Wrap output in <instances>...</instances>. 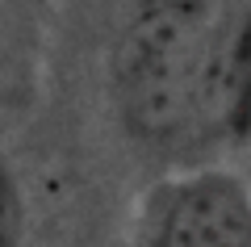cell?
Returning <instances> with one entry per match:
<instances>
[{"label":"cell","mask_w":251,"mask_h":247,"mask_svg":"<svg viewBox=\"0 0 251 247\" xmlns=\"http://www.w3.org/2000/svg\"><path fill=\"white\" fill-rule=\"evenodd\" d=\"M0 247H25V197L4 142H0Z\"/></svg>","instance_id":"3957f363"},{"label":"cell","mask_w":251,"mask_h":247,"mask_svg":"<svg viewBox=\"0 0 251 247\" xmlns=\"http://www.w3.org/2000/svg\"><path fill=\"white\" fill-rule=\"evenodd\" d=\"M138 247H251V180L230 168L163 176L143 197Z\"/></svg>","instance_id":"7a4b0ae2"},{"label":"cell","mask_w":251,"mask_h":247,"mask_svg":"<svg viewBox=\"0 0 251 247\" xmlns=\"http://www.w3.org/2000/svg\"><path fill=\"white\" fill-rule=\"evenodd\" d=\"M222 0H147L117 51L126 126L155 147L214 142Z\"/></svg>","instance_id":"6da1fadb"}]
</instances>
